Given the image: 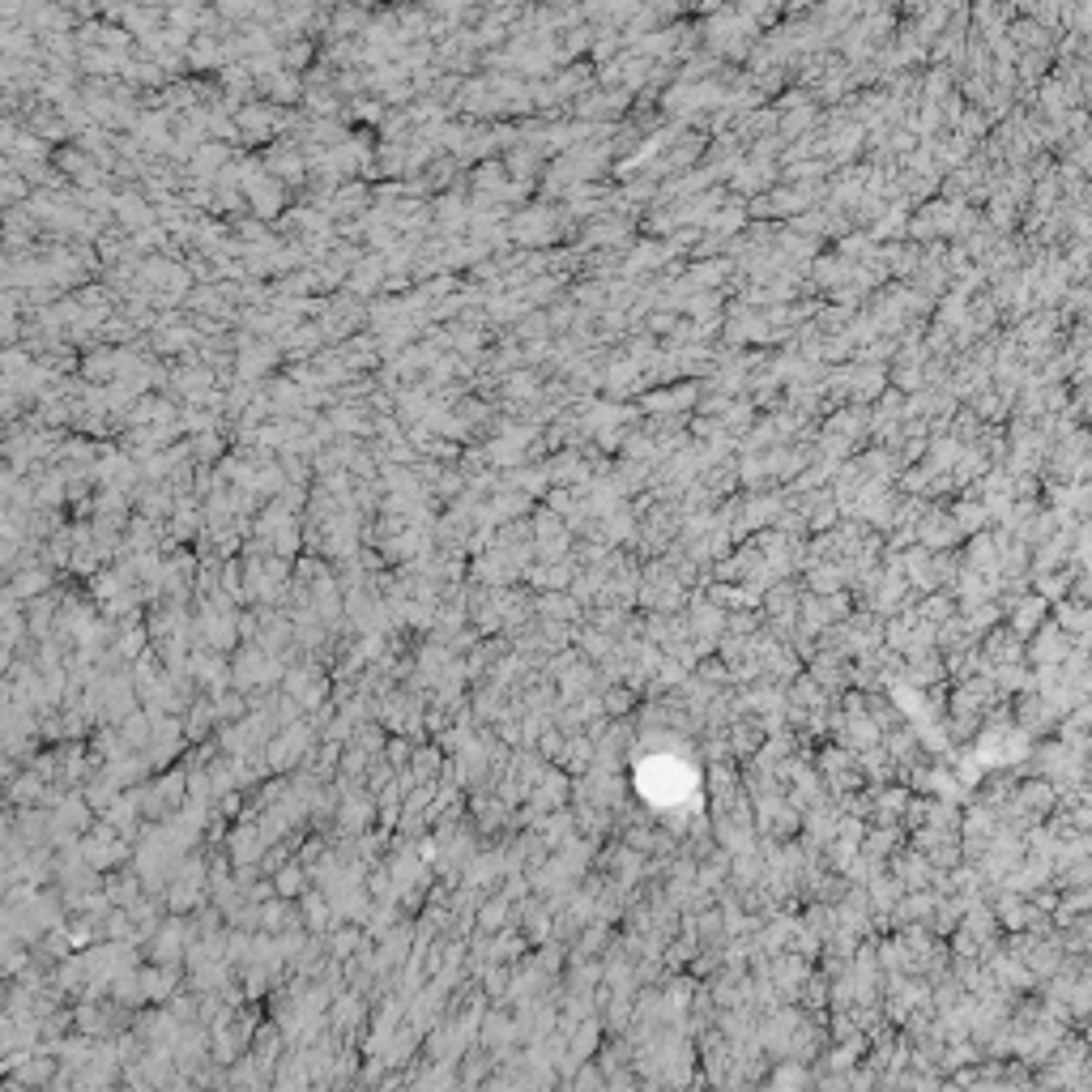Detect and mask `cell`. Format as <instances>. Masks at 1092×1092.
Segmentation results:
<instances>
[{"label": "cell", "instance_id": "cell-1", "mask_svg": "<svg viewBox=\"0 0 1092 1092\" xmlns=\"http://www.w3.org/2000/svg\"><path fill=\"white\" fill-rule=\"evenodd\" d=\"M909 5H922V0H909Z\"/></svg>", "mask_w": 1092, "mask_h": 1092}]
</instances>
